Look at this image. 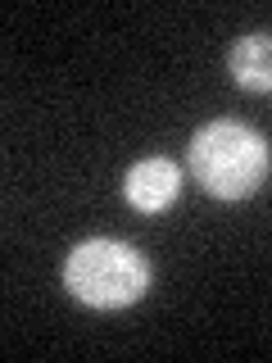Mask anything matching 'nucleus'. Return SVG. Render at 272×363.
Listing matches in <instances>:
<instances>
[{"label":"nucleus","mask_w":272,"mask_h":363,"mask_svg":"<svg viewBox=\"0 0 272 363\" xmlns=\"http://www.w3.org/2000/svg\"><path fill=\"white\" fill-rule=\"evenodd\" d=\"M186 164L196 182L218 200H249L272 173V150L249 123L213 118L191 136Z\"/></svg>","instance_id":"nucleus-1"},{"label":"nucleus","mask_w":272,"mask_h":363,"mask_svg":"<svg viewBox=\"0 0 272 363\" xmlns=\"http://www.w3.org/2000/svg\"><path fill=\"white\" fill-rule=\"evenodd\" d=\"M123 196L136 213H164L173 209L181 196V168L168 155H150V159H136L123 177Z\"/></svg>","instance_id":"nucleus-3"},{"label":"nucleus","mask_w":272,"mask_h":363,"mask_svg":"<svg viewBox=\"0 0 272 363\" xmlns=\"http://www.w3.org/2000/svg\"><path fill=\"white\" fill-rule=\"evenodd\" d=\"M64 291L91 309H128L150 291V264L128 241L91 236L77 241L64 259Z\"/></svg>","instance_id":"nucleus-2"},{"label":"nucleus","mask_w":272,"mask_h":363,"mask_svg":"<svg viewBox=\"0 0 272 363\" xmlns=\"http://www.w3.org/2000/svg\"><path fill=\"white\" fill-rule=\"evenodd\" d=\"M227 68H232L236 86L254 91V96H268L272 91V32H249L232 45L227 55Z\"/></svg>","instance_id":"nucleus-4"}]
</instances>
